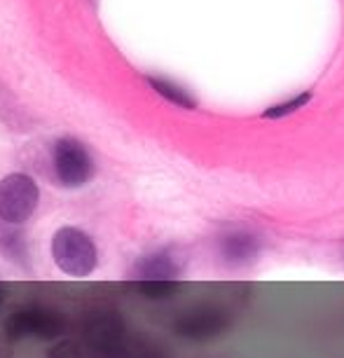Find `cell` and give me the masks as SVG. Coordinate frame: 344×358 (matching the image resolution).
<instances>
[{
  "label": "cell",
  "mask_w": 344,
  "mask_h": 358,
  "mask_svg": "<svg viewBox=\"0 0 344 358\" xmlns=\"http://www.w3.org/2000/svg\"><path fill=\"white\" fill-rule=\"evenodd\" d=\"M134 272H136L138 281H176L180 267L169 251H155L150 255H143L136 262Z\"/></svg>",
  "instance_id": "cell-6"
},
{
  "label": "cell",
  "mask_w": 344,
  "mask_h": 358,
  "mask_svg": "<svg viewBox=\"0 0 344 358\" xmlns=\"http://www.w3.org/2000/svg\"><path fill=\"white\" fill-rule=\"evenodd\" d=\"M3 302H5V288L0 286V307H3Z\"/></svg>",
  "instance_id": "cell-12"
},
{
  "label": "cell",
  "mask_w": 344,
  "mask_h": 358,
  "mask_svg": "<svg viewBox=\"0 0 344 358\" xmlns=\"http://www.w3.org/2000/svg\"><path fill=\"white\" fill-rule=\"evenodd\" d=\"M52 260L71 279H87L99 267V248L87 232L78 227H59L52 234Z\"/></svg>",
  "instance_id": "cell-1"
},
{
  "label": "cell",
  "mask_w": 344,
  "mask_h": 358,
  "mask_svg": "<svg viewBox=\"0 0 344 358\" xmlns=\"http://www.w3.org/2000/svg\"><path fill=\"white\" fill-rule=\"evenodd\" d=\"M222 326H225V319L218 312H211V309H197V312H187L185 316H180L176 323L178 335L183 337H192V340H206L211 335H218Z\"/></svg>",
  "instance_id": "cell-5"
},
{
  "label": "cell",
  "mask_w": 344,
  "mask_h": 358,
  "mask_svg": "<svg viewBox=\"0 0 344 358\" xmlns=\"http://www.w3.org/2000/svg\"><path fill=\"white\" fill-rule=\"evenodd\" d=\"M50 358H78V354H76V347H73V344H62V347H57L52 351Z\"/></svg>",
  "instance_id": "cell-11"
},
{
  "label": "cell",
  "mask_w": 344,
  "mask_h": 358,
  "mask_svg": "<svg viewBox=\"0 0 344 358\" xmlns=\"http://www.w3.org/2000/svg\"><path fill=\"white\" fill-rule=\"evenodd\" d=\"M307 101H309V94H300V96H295L293 101H288V103H279V106L269 108V110L265 113V117L274 120V117H283V115H291V113L298 110V108H305Z\"/></svg>",
  "instance_id": "cell-10"
},
{
  "label": "cell",
  "mask_w": 344,
  "mask_h": 358,
  "mask_svg": "<svg viewBox=\"0 0 344 358\" xmlns=\"http://www.w3.org/2000/svg\"><path fill=\"white\" fill-rule=\"evenodd\" d=\"M40 187L29 173H8L0 180V220L22 225L36 213Z\"/></svg>",
  "instance_id": "cell-2"
},
{
  "label": "cell",
  "mask_w": 344,
  "mask_h": 358,
  "mask_svg": "<svg viewBox=\"0 0 344 358\" xmlns=\"http://www.w3.org/2000/svg\"><path fill=\"white\" fill-rule=\"evenodd\" d=\"M148 83H150V87L159 94V96H164L166 101H171L173 106L194 108V99L185 90H180L178 85L169 83V80H159V78H148Z\"/></svg>",
  "instance_id": "cell-8"
},
{
  "label": "cell",
  "mask_w": 344,
  "mask_h": 358,
  "mask_svg": "<svg viewBox=\"0 0 344 358\" xmlns=\"http://www.w3.org/2000/svg\"><path fill=\"white\" fill-rule=\"evenodd\" d=\"M66 330L64 316L47 307H24L5 321V333L10 340H54Z\"/></svg>",
  "instance_id": "cell-4"
},
{
  "label": "cell",
  "mask_w": 344,
  "mask_h": 358,
  "mask_svg": "<svg viewBox=\"0 0 344 358\" xmlns=\"http://www.w3.org/2000/svg\"><path fill=\"white\" fill-rule=\"evenodd\" d=\"M54 173H57L59 183L69 190H78V187L87 185L94 176V159L89 150L85 148L83 141L78 138H59L52 152Z\"/></svg>",
  "instance_id": "cell-3"
},
{
  "label": "cell",
  "mask_w": 344,
  "mask_h": 358,
  "mask_svg": "<svg viewBox=\"0 0 344 358\" xmlns=\"http://www.w3.org/2000/svg\"><path fill=\"white\" fill-rule=\"evenodd\" d=\"M258 251H260V246L253 234L232 232L220 239V255L225 258L227 265H234V267L248 265V262L255 260Z\"/></svg>",
  "instance_id": "cell-7"
},
{
  "label": "cell",
  "mask_w": 344,
  "mask_h": 358,
  "mask_svg": "<svg viewBox=\"0 0 344 358\" xmlns=\"http://www.w3.org/2000/svg\"><path fill=\"white\" fill-rule=\"evenodd\" d=\"M136 288L143 293V297L162 300V297H169L176 290V281H138Z\"/></svg>",
  "instance_id": "cell-9"
}]
</instances>
